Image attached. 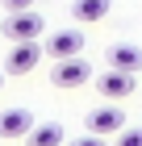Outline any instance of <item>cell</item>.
<instances>
[{
    "label": "cell",
    "instance_id": "11",
    "mask_svg": "<svg viewBox=\"0 0 142 146\" xmlns=\"http://www.w3.org/2000/svg\"><path fill=\"white\" fill-rule=\"evenodd\" d=\"M113 146H142V125H130V129H121Z\"/></svg>",
    "mask_w": 142,
    "mask_h": 146
},
{
    "label": "cell",
    "instance_id": "2",
    "mask_svg": "<svg viewBox=\"0 0 142 146\" xmlns=\"http://www.w3.org/2000/svg\"><path fill=\"white\" fill-rule=\"evenodd\" d=\"M42 42H13L9 58H4V75H29L38 63H42Z\"/></svg>",
    "mask_w": 142,
    "mask_h": 146
},
{
    "label": "cell",
    "instance_id": "3",
    "mask_svg": "<svg viewBox=\"0 0 142 146\" xmlns=\"http://www.w3.org/2000/svg\"><path fill=\"white\" fill-rule=\"evenodd\" d=\"M84 46H88V42H84L79 29H55V34L42 42V50L55 58V63H63V58H79V54H84Z\"/></svg>",
    "mask_w": 142,
    "mask_h": 146
},
{
    "label": "cell",
    "instance_id": "12",
    "mask_svg": "<svg viewBox=\"0 0 142 146\" xmlns=\"http://www.w3.org/2000/svg\"><path fill=\"white\" fill-rule=\"evenodd\" d=\"M67 146H109L105 138H96V134H79V138H71Z\"/></svg>",
    "mask_w": 142,
    "mask_h": 146
},
{
    "label": "cell",
    "instance_id": "4",
    "mask_svg": "<svg viewBox=\"0 0 142 146\" xmlns=\"http://www.w3.org/2000/svg\"><path fill=\"white\" fill-rule=\"evenodd\" d=\"M84 134H96V138H109V134H121L125 129V113L117 109V104H100V109H92L84 117Z\"/></svg>",
    "mask_w": 142,
    "mask_h": 146
},
{
    "label": "cell",
    "instance_id": "7",
    "mask_svg": "<svg viewBox=\"0 0 142 146\" xmlns=\"http://www.w3.org/2000/svg\"><path fill=\"white\" fill-rule=\"evenodd\" d=\"M134 88H138V79L125 75V71H105V75H96V92L105 100H125V96H134Z\"/></svg>",
    "mask_w": 142,
    "mask_h": 146
},
{
    "label": "cell",
    "instance_id": "9",
    "mask_svg": "<svg viewBox=\"0 0 142 146\" xmlns=\"http://www.w3.org/2000/svg\"><path fill=\"white\" fill-rule=\"evenodd\" d=\"M113 9V0H75L71 4V17H75L79 25H92V21H105Z\"/></svg>",
    "mask_w": 142,
    "mask_h": 146
},
{
    "label": "cell",
    "instance_id": "13",
    "mask_svg": "<svg viewBox=\"0 0 142 146\" xmlns=\"http://www.w3.org/2000/svg\"><path fill=\"white\" fill-rule=\"evenodd\" d=\"M9 4V13H21V9H33V0H4Z\"/></svg>",
    "mask_w": 142,
    "mask_h": 146
},
{
    "label": "cell",
    "instance_id": "6",
    "mask_svg": "<svg viewBox=\"0 0 142 146\" xmlns=\"http://www.w3.org/2000/svg\"><path fill=\"white\" fill-rule=\"evenodd\" d=\"M33 113L29 109H4L0 113V138L4 142H25V138L33 134Z\"/></svg>",
    "mask_w": 142,
    "mask_h": 146
},
{
    "label": "cell",
    "instance_id": "5",
    "mask_svg": "<svg viewBox=\"0 0 142 146\" xmlns=\"http://www.w3.org/2000/svg\"><path fill=\"white\" fill-rule=\"evenodd\" d=\"M92 79V63H88L84 54L79 58H63V63H55V71H50V84L55 88H79V84H88Z\"/></svg>",
    "mask_w": 142,
    "mask_h": 146
},
{
    "label": "cell",
    "instance_id": "14",
    "mask_svg": "<svg viewBox=\"0 0 142 146\" xmlns=\"http://www.w3.org/2000/svg\"><path fill=\"white\" fill-rule=\"evenodd\" d=\"M0 88H4V71H0Z\"/></svg>",
    "mask_w": 142,
    "mask_h": 146
},
{
    "label": "cell",
    "instance_id": "8",
    "mask_svg": "<svg viewBox=\"0 0 142 146\" xmlns=\"http://www.w3.org/2000/svg\"><path fill=\"white\" fill-rule=\"evenodd\" d=\"M109 58V71H125V75H138L142 71V46H130V42H117L105 50Z\"/></svg>",
    "mask_w": 142,
    "mask_h": 146
},
{
    "label": "cell",
    "instance_id": "10",
    "mask_svg": "<svg viewBox=\"0 0 142 146\" xmlns=\"http://www.w3.org/2000/svg\"><path fill=\"white\" fill-rule=\"evenodd\" d=\"M25 146H67V134H63L59 121H42V125H33V134L25 138Z\"/></svg>",
    "mask_w": 142,
    "mask_h": 146
},
{
    "label": "cell",
    "instance_id": "1",
    "mask_svg": "<svg viewBox=\"0 0 142 146\" xmlns=\"http://www.w3.org/2000/svg\"><path fill=\"white\" fill-rule=\"evenodd\" d=\"M0 34L9 38V42H42L46 21L33 9H21V13H9V17L0 21Z\"/></svg>",
    "mask_w": 142,
    "mask_h": 146
}]
</instances>
